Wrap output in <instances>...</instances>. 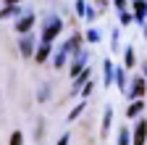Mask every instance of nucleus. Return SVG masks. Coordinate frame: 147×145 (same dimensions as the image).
<instances>
[{"mask_svg":"<svg viewBox=\"0 0 147 145\" xmlns=\"http://www.w3.org/2000/svg\"><path fill=\"white\" fill-rule=\"evenodd\" d=\"M32 27H34V13H26L24 19H18V21H16V32H21V34H26Z\"/></svg>","mask_w":147,"mask_h":145,"instance_id":"nucleus-6","label":"nucleus"},{"mask_svg":"<svg viewBox=\"0 0 147 145\" xmlns=\"http://www.w3.org/2000/svg\"><path fill=\"white\" fill-rule=\"evenodd\" d=\"M50 58V42H42L40 48H37V53H34V61L37 63H45Z\"/></svg>","mask_w":147,"mask_h":145,"instance_id":"nucleus-9","label":"nucleus"},{"mask_svg":"<svg viewBox=\"0 0 147 145\" xmlns=\"http://www.w3.org/2000/svg\"><path fill=\"white\" fill-rule=\"evenodd\" d=\"M21 53H24V56L29 58L32 56V53H34V37H32V34L26 32L24 34V37H21Z\"/></svg>","mask_w":147,"mask_h":145,"instance_id":"nucleus-8","label":"nucleus"},{"mask_svg":"<svg viewBox=\"0 0 147 145\" xmlns=\"http://www.w3.org/2000/svg\"><path fill=\"white\" fill-rule=\"evenodd\" d=\"M66 61H68V50L61 45V48H58V53H55V61H53V66H55V69H63V63H66Z\"/></svg>","mask_w":147,"mask_h":145,"instance_id":"nucleus-11","label":"nucleus"},{"mask_svg":"<svg viewBox=\"0 0 147 145\" xmlns=\"http://www.w3.org/2000/svg\"><path fill=\"white\" fill-rule=\"evenodd\" d=\"M92 87H95V82H92V79H89V82L84 84V90H82V98H87V95L92 93Z\"/></svg>","mask_w":147,"mask_h":145,"instance_id":"nucleus-23","label":"nucleus"},{"mask_svg":"<svg viewBox=\"0 0 147 145\" xmlns=\"http://www.w3.org/2000/svg\"><path fill=\"white\" fill-rule=\"evenodd\" d=\"M84 37H87V42H92V45H95V42H100V32H97V29H87V34H84Z\"/></svg>","mask_w":147,"mask_h":145,"instance_id":"nucleus-17","label":"nucleus"},{"mask_svg":"<svg viewBox=\"0 0 147 145\" xmlns=\"http://www.w3.org/2000/svg\"><path fill=\"white\" fill-rule=\"evenodd\" d=\"M118 13H121V24H126V27H129V24L134 21V16L129 13V11H118Z\"/></svg>","mask_w":147,"mask_h":145,"instance_id":"nucleus-19","label":"nucleus"},{"mask_svg":"<svg viewBox=\"0 0 147 145\" xmlns=\"http://www.w3.org/2000/svg\"><path fill=\"white\" fill-rule=\"evenodd\" d=\"M58 145H68V135H63V137L58 140Z\"/></svg>","mask_w":147,"mask_h":145,"instance_id":"nucleus-26","label":"nucleus"},{"mask_svg":"<svg viewBox=\"0 0 147 145\" xmlns=\"http://www.w3.org/2000/svg\"><path fill=\"white\" fill-rule=\"evenodd\" d=\"M21 142H24V135L21 132H13L11 135V145H21Z\"/></svg>","mask_w":147,"mask_h":145,"instance_id":"nucleus-21","label":"nucleus"},{"mask_svg":"<svg viewBox=\"0 0 147 145\" xmlns=\"http://www.w3.org/2000/svg\"><path fill=\"white\" fill-rule=\"evenodd\" d=\"M47 93H50V87H47V84H45V87H42V90H40V100H45V98H47Z\"/></svg>","mask_w":147,"mask_h":145,"instance_id":"nucleus-25","label":"nucleus"},{"mask_svg":"<svg viewBox=\"0 0 147 145\" xmlns=\"http://www.w3.org/2000/svg\"><path fill=\"white\" fill-rule=\"evenodd\" d=\"M82 111H84V98H82V103H79V106H76V108H74V111L68 114V121H74V119H76V116H79Z\"/></svg>","mask_w":147,"mask_h":145,"instance_id":"nucleus-18","label":"nucleus"},{"mask_svg":"<svg viewBox=\"0 0 147 145\" xmlns=\"http://www.w3.org/2000/svg\"><path fill=\"white\" fill-rule=\"evenodd\" d=\"M129 142H131V135H129L126 127H121L118 129V145H129Z\"/></svg>","mask_w":147,"mask_h":145,"instance_id":"nucleus-16","label":"nucleus"},{"mask_svg":"<svg viewBox=\"0 0 147 145\" xmlns=\"http://www.w3.org/2000/svg\"><path fill=\"white\" fill-rule=\"evenodd\" d=\"M142 71H144V79H147V61L142 63Z\"/></svg>","mask_w":147,"mask_h":145,"instance_id":"nucleus-27","label":"nucleus"},{"mask_svg":"<svg viewBox=\"0 0 147 145\" xmlns=\"http://www.w3.org/2000/svg\"><path fill=\"white\" fill-rule=\"evenodd\" d=\"M113 82L118 84V90L126 95V69H116V77H113Z\"/></svg>","mask_w":147,"mask_h":145,"instance_id":"nucleus-12","label":"nucleus"},{"mask_svg":"<svg viewBox=\"0 0 147 145\" xmlns=\"http://www.w3.org/2000/svg\"><path fill=\"white\" fill-rule=\"evenodd\" d=\"M123 63H126V69H131V66L137 63V58H134V48H131V45H126V50H123Z\"/></svg>","mask_w":147,"mask_h":145,"instance_id":"nucleus-14","label":"nucleus"},{"mask_svg":"<svg viewBox=\"0 0 147 145\" xmlns=\"http://www.w3.org/2000/svg\"><path fill=\"white\" fill-rule=\"evenodd\" d=\"M61 32H63V21L58 19V16H47V19H45V29H42V42L53 45V40L58 37Z\"/></svg>","mask_w":147,"mask_h":145,"instance_id":"nucleus-1","label":"nucleus"},{"mask_svg":"<svg viewBox=\"0 0 147 145\" xmlns=\"http://www.w3.org/2000/svg\"><path fill=\"white\" fill-rule=\"evenodd\" d=\"M76 13H79V19H87V21H92V19H95V8H92V5H87L84 3V0H76Z\"/></svg>","mask_w":147,"mask_h":145,"instance_id":"nucleus-5","label":"nucleus"},{"mask_svg":"<svg viewBox=\"0 0 147 145\" xmlns=\"http://www.w3.org/2000/svg\"><path fill=\"white\" fill-rule=\"evenodd\" d=\"M87 61H89V53L79 48L76 53H74V63H71V77H79L82 71L87 69Z\"/></svg>","mask_w":147,"mask_h":145,"instance_id":"nucleus-2","label":"nucleus"},{"mask_svg":"<svg viewBox=\"0 0 147 145\" xmlns=\"http://www.w3.org/2000/svg\"><path fill=\"white\" fill-rule=\"evenodd\" d=\"M113 3H116L118 11H126V0H113Z\"/></svg>","mask_w":147,"mask_h":145,"instance_id":"nucleus-24","label":"nucleus"},{"mask_svg":"<svg viewBox=\"0 0 147 145\" xmlns=\"http://www.w3.org/2000/svg\"><path fill=\"white\" fill-rule=\"evenodd\" d=\"M105 3H108V0H105Z\"/></svg>","mask_w":147,"mask_h":145,"instance_id":"nucleus-29","label":"nucleus"},{"mask_svg":"<svg viewBox=\"0 0 147 145\" xmlns=\"http://www.w3.org/2000/svg\"><path fill=\"white\" fill-rule=\"evenodd\" d=\"M110 45H113V50H118V45H121V42H118V29L110 34Z\"/></svg>","mask_w":147,"mask_h":145,"instance_id":"nucleus-22","label":"nucleus"},{"mask_svg":"<svg viewBox=\"0 0 147 145\" xmlns=\"http://www.w3.org/2000/svg\"><path fill=\"white\" fill-rule=\"evenodd\" d=\"M144 140H147V119H139L137 129H134V137H131V145H144Z\"/></svg>","mask_w":147,"mask_h":145,"instance_id":"nucleus-4","label":"nucleus"},{"mask_svg":"<svg viewBox=\"0 0 147 145\" xmlns=\"http://www.w3.org/2000/svg\"><path fill=\"white\" fill-rule=\"evenodd\" d=\"M5 3H8V5H16V3H18V0H5Z\"/></svg>","mask_w":147,"mask_h":145,"instance_id":"nucleus-28","label":"nucleus"},{"mask_svg":"<svg viewBox=\"0 0 147 145\" xmlns=\"http://www.w3.org/2000/svg\"><path fill=\"white\" fill-rule=\"evenodd\" d=\"M8 16H16V8H13V5H8V8L0 11V19H8Z\"/></svg>","mask_w":147,"mask_h":145,"instance_id":"nucleus-20","label":"nucleus"},{"mask_svg":"<svg viewBox=\"0 0 147 145\" xmlns=\"http://www.w3.org/2000/svg\"><path fill=\"white\" fill-rule=\"evenodd\" d=\"M144 93H147V79L144 77H131V90L126 95L131 100H139V98H144Z\"/></svg>","mask_w":147,"mask_h":145,"instance_id":"nucleus-3","label":"nucleus"},{"mask_svg":"<svg viewBox=\"0 0 147 145\" xmlns=\"http://www.w3.org/2000/svg\"><path fill=\"white\" fill-rule=\"evenodd\" d=\"M144 19H147V3L144 0H134V21L144 24Z\"/></svg>","mask_w":147,"mask_h":145,"instance_id":"nucleus-7","label":"nucleus"},{"mask_svg":"<svg viewBox=\"0 0 147 145\" xmlns=\"http://www.w3.org/2000/svg\"><path fill=\"white\" fill-rule=\"evenodd\" d=\"M142 108H144V100H134L131 106L126 108V116H129V119H134V116H139V114H142Z\"/></svg>","mask_w":147,"mask_h":145,"instance_id":"nucleus-13","label":"nucleus"},{"mask_svg":"<svg viewBox=\"0 0 147 145\" xmlns=\"http://www.w3.org/2000/svg\"><path fill=\"white\" fill-rule=\"evenodd\" d=\"M102 77H105V84H113V77H116V69H113V63H110L108 58H105V63H102Z\"/></svg>","mask_w":147,"mask_h":145,"instance_id":"nucleus-10","label":"nucleus"},{"mask_svg":"<svg viewBox=\"0 0 147 145\" xmlns=\"http://www.w3.org/2000/svg\"><path fill=\"white\" fill-rule=\"evenodd\" d=\"M110 119H113V108L105 106V114H102V135H108V129H110Z\"/></svg>","mask_w":147,"mask_h":145,"instance_id":"nucleus-15","label":"nucleus"}]
</instances>
